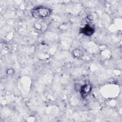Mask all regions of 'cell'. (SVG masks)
<instances>
[{
	"instance_id": "6da1fadb",
	"label": "cell",
	"mask_w": 122,
	"mask_h": 122,
	"mask_svg": "<svg viewBox=\"0 0 122 122\" xmlns=\"http://www.w3.org/2000/svg\"><path fill=\"white\" fill-rule=\"evenodd\" d=\"M33 17L36 18H44L49 17L51 13V10L45 7H37L34 8L31 11Z\"/></svg>"
},
{
	"instance_id": "7a4b0ae2",
	"label": "cell",
	"mask_w": 122,
	"mask_h": 122,
	"mask_svg": "<svg viewBox=\"0 0 122 122\" xmlns=\"http://www.w3.org/2000/svg\"><path fill=\"white\" fill-rule=\"evenodd\" d=\"M81 32L86 36H91L94 32V29L91 25L87 24L81 29Z\"/></svg>"
},
{
	"instance_id": "3957f363",
	"label": "cell",
	"mask_w": 122,
	"mask_h": 122,
	"mask_svg": "<svg viewBox=\"0 0 122 122\" xmlns=\"http://www.w3.org/2000/svg\"><path fill=\"white\" fill-rule=\"evenodd\" d=\"M91 90V86L89 84H85L82 85L80 89V92L82 96L85 97L90 92Z\"/></svg>"
},
{
	"instance_id": "277c9868",
	"label": "cell",
	"mask_w": 122,
	"mask_h": 122,
	"mask_svg": "<svg viewBox=\"0 0 122 122\" xmlns=\"http://www.w3.org/2000/svg\"><path fill=\"white\" fill-rule=\"evenodd\" d=\"M73 54H74L75 57H80V56H81V51H80L79 50H75L74 51Z\"/></svg>"
}]
</instances>
